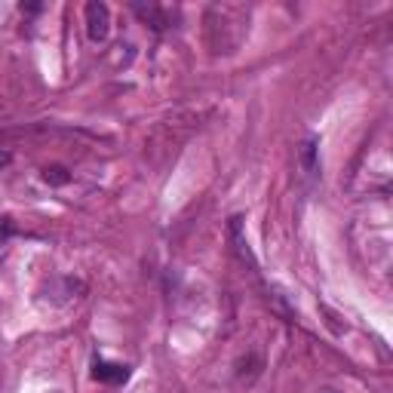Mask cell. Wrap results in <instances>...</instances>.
Returning <instances> with one entry per match:
<instances>
[{
    "mask_svg": "<svg viewBox=\"0 0 393 393\" xmlns=\"http://www.w3.org/2000/svg\"><path fill=\"white\" fill-rule=\"evenodd\" d=\"M136 13H138V19L141 22H148L154 31H163V28H169V19H166V13L160 10V6H154V4H136Z\"/></svg>",
    "mask_w": 393,
    "mask_h": 393,
    "instance_id": "5b68a950",
    "label": "cell"
},
{
    "mask_svg": "<svg viewBox=\"0 0 393 393\" xmlns=\"http://www.w3.org/2000/svg\"><path fill=\"white\" fill-rule=\"evenodd\" d=\"M316 150H320V141H316L314 136H311V138H304V141H301V148H298L301 166H304V172H307V175H316V172H320V160H316Z\"/></svg>",
    "mask_w": 393,
    "mask_h": 393,
    "instance_id": "277c9868",
    "label": "cell"
},
{
    "mask_svg": "<svg viewBox=\"0 0 393 393\" xmlns=\"http://www.w3.org/2000/svg\"><path fill=\"white\" fill-rule=\"evenodd\" d=\"M93 378L102 381V384H123V381L129 378V369H127V366H117V363H105V359H96Z\"/></svg>",
    "mask_w": 393,
    "mask_h": 393,
    "instance_id": "7a4b0ae2",
    "label": "cell"
},
{
    "mask_svg": "<svg viewBox=\"0 0 393 393\" xmlns=\"http://www.w3.org/2000/svg\"><path fill=\"white\" fill-rule=\"evenodd\" d=\"M10 160H13V154L6 148H0V169H4V166H10Z\"/></svg>",
    "mask_w": 393,
    "mask_h": 393,
    "instance_id": "52a82bcc",
    "label": "cell"
},
{
    "mask_svg": "<svg viewBox=\"0 0 393 393\" xmlns=\"http://www.w3.org/2000/svg\"><path fill=\"white\" fill-rule=\"evenodd\" d=\"M56 286L58 292L49 301H56V304H68V301H77L83 295V283L80 280H74V277H62V280H56Z\"/></svg>",
    "mask_w": 393,
    "mask_h": 393,
    "instance_id": "3957f363",
    "label": "cell"
},
{
    "mask_svg": "<svg viewBox=\"0 0 393 393\" xmlns=\"http://www.w3.org/2000/svg\"><path fill=\"white\" fill-rule=\"evenodd\" d=\"M44 181H46V185L62 188V185H68V181H71V172L65 169V166H46V169H44Z\"/></svg>",
    "mask_w": 393,
    "mask_h": 393,
    "instance_id": "8992f818",
    "label": "cell"
},
{
    "mask_svg": "<svg viewBox=\"0 0 393 393\" xmlns=\"http://www.w3.org/2000/svg\"><path fill=\"white\" fill-rule=\"evenodd\" d=\"M40 10V4H28V6H22V13H37Z\"/></svg>",
    "mask_w": 393,
    "mask_h": 393,
    "instance_id": "ba28073f",
    "label": "cell"
},
{
    "mask_svg": "<svg viewBox=\"0 0 393 393\" xmlns=\"http://www.w3.org/2000/svg\"><path fill=\"white\" fill-rule=\"evenodd\" d=\"M111 31V10L102 4V0H93L86 4V34L93 44H102Z\"/></svg>",
    "mask_w": 393,
    "mask_h": 393,
    "instance_id": "6da1fadb",
    "label": "cell"
}]
</instances>
